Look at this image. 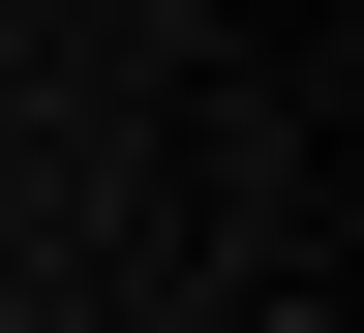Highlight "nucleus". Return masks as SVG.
Instances as JSON below:
<instances>
[{
	"label": "nucleus",
	"instance_id": "nucleus-1",
	"mask_svg": "<svg viewBox=\"0 0 364 333\" xmlns=\"http://www.w3.org/2000/svg\"><path fill=\"white\" fill-rule=\"evenodd\" d=\"M273 333H334V303H273Z\"/></svg>",
	"mask_w": 364,
	"mask_h": 333
}]
</instances>
